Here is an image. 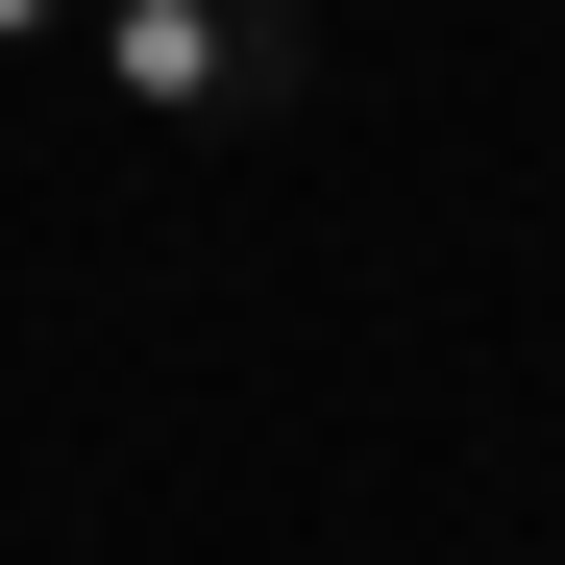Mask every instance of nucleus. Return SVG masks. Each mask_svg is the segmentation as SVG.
Instances as JSON below:
<instances>
[{"mask_svg":"<svg viewBox=\"0 0 565 565\" xmlns=\"http://www.w3.org/2000/svg\"><path fill=\"white\" fill-rule=\"evenodd\" d=\"M99 74L148 124H296L320 99V0H99Z\"/></svg>","mask_w":565,"mask_h":565,"instance_id":"1","label":"nucleus"},{"mask_svg":"<svg viewBox=\"0 0 565 565\" xmlns=\"http://www.w3.org/2000/svg\"><path fill=\"white\" fill-rule=\"evenodd\" d=\"M50 25H99V0H0V50H50Z\"/></svg>","mask_w":565,"mask_h":565,"instance_id":"2","label":"nucleus"}]
</instances>
